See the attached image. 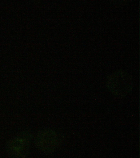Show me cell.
I'll return each mask as SVG.
<instances>
[{
  "label": "cell",
  "instance_id": "cell-3",
  "mask_svg": "<svg viewBox=\"0 0 140 158\" xmlns=\"http://www.w3.org/2000/svg\"><path fill=\"white\" fill-rule=\"evenodd\" d=\"M107 86L109 91L115 96L124 97L132 89V80L126 73L118 71L109 77L107 82Z\"/></svg>",
  "mask_w": 140,
  "mask_h": 158
},
{
  "label": "cell",
  "instance_id": "cell-1",
  "mask_svg": "<svg viewBox=\"0 0 140 158\" xmlns=\"http://www.w3.org/2000/svg\"><path fill=\"white\" fill-rule=\"evenodd\" d=\"M32 138L30 132L24 131L10 139L6 147L8 156L10 158H28Z\"/></svg>",
  "mask_w": 140,
  "mask_h": 158
},
{
  "label": "cell",
  "instance_id": "cell-2",
  "mask_svg": "<svg viewBox=\"0 0 140 158\" xmlns=\"http://www.w3.org/2000/svg\"><path fill=\"white\" fill-rule=\"evenodd\" d=\"M62 138L61 135L51 129L39 131L35 138V144L42 152L50 154L54 151L61 144Z\"/></svg>",
  "mask_w": 140,
  "mask_h": 158
}]
</instances>
